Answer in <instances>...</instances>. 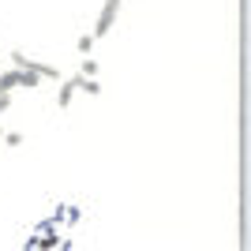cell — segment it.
Returning a JSON list of instances; mask_svg holds the SVG:
<instances>
[{
  "instance_id": "cell-1",
  "label": "cell",
  "mask_w": 251,
  "mask_h": 251,
  "mask_svg": "<svg viewBox=\"0 0 251 251\" xmlns=\"http://www.w3.org/2000/svg\"><path fill=\"white\" fill-rule=\"evenodd\" d=\"M42 86V79L34 72H23V68H11V72H0V94H11V90H34Z\"/></svg>"
},
{
  "instance_id": "cell-3",
  "label": "cell",
  "mask_w": 251,
  "mask_h": 251,
  "mask_svg": "<svg viewBox=\"0 0 251 251\" xmlns=\"http://www.w3.org/2000/svg\"><path fill=\"white\" fill-rule=\"evenodd\" d=\"M11 68H23V72H34L38 79H60V72L52 68V64H42V60H34V56H26V52H11Z\"/></svg>"
},
{
  "instance_id": "cell-2",
  "label": "cell",
  "mask_w": 251,
  "mask_h": 251,
  "mask_svg": "<svg viewBox=\"0 0 251 251\" xmlns=\"http://www.w3.org/2000/svg\"><path fill=\"white\" fill-rule=\"evenodd\" d=\"M120 8H124V0H105L101 11H98V23H94V42H101V38H109L116 26V15H120Z\"/></svg>"
},
{
  "instance_id": "cell-4",
  "label": "cell",
  "mask_w": 251,
  "mask_h": 251,
  "mask_svg": "<svg viewBox=\"0 0 251 251\" xmlns=\"http://www.w3.org/2000/svg\"><path fill=\"white\" fill-rule=\"evenodd\" d=\"M79 83H83V75H72V79H60V90H56V109H72L75 94H79Z\"/></svg>"
},
{
  "instance_id": "cell-6",
  "label": "cell",
  "mask_w": 251,
  "mask_h": 251,
  "mask_svg": "<svg viewBox=\"0 0 251 251\" xmlns=\"http://www.w3.org/2000/svg\"><path fill=\"white\" fill-rule=\"evenodd\" d=\"M79 90H83V94H90V98H98V94H101V83H98V79H86V75H83Z\"/></svg>"
},
{
  "instance_id": "cell-8",
  "label": "cell",
  "mask_w": 251,
  "mask_h": 251,
  "mask_svg": "<svg viewBox=\"0 0 251 251\" xmlns=\"http://www.w3.org/2000/svg\"><path fill=\"white\" fill-rule=\"evenodd\" d=\"M4 143H8V147H19L23 135H19V131H8V135H4Z\"/></svg>"
},
{
  "instance_id": "cell-5",
  "label": "cell",
  "mask_w": 251,
  "mask_h": 251,
  "mask_svg": "<svg viewBox=\"0 0 251 251\" xmlns=\"http://www.w3.org/2000/svg\"><path fill=\"white\" fill-rule=\"evenodd\" d=\"M94 34H83V38H79V42H75V49H79V52H83V56H90V52H94Z\"/></svg>"
},
{
  "instance_id": "cell-7",
  "label": "cell",
  "mask_w": 251,
  "mask_h": 251,
  "mask_svg": "<svg viewBox=\"0 0 251 251\" xmlns=\"http://www.w3.org/2000/svg\"><path fill=\"white\" fill-rule=\"evenodd\" d=\"M79 75H86V79H98V60H86L83 56V72Z\"/></svg>"
}]
</instances>
